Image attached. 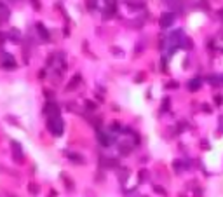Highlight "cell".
I'll return each mask as SVG.
<instances>
[{"label":"cell","instance_id":"obj_1","mask_svg":"<svg viewBox=\"0 0 223 197\" xmlns=\"http://www.w3.org/2000/svg\"><path fill=\"white\" fill-rule=\"evenodd\" d=\"M162 23H164V26H167V25L171 23V18H169V16H166V18L162 19Z\"/></svg>","mask_w":223,"mask_h":197}]
</instances>
